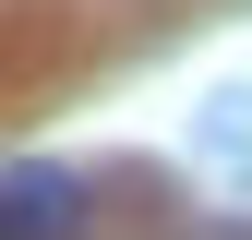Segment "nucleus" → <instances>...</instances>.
<instances>
[{"instance_id":"obj_1","label":"nucleus","mask_w":252,"mask_h":240,"mask_svg":"<svg viewBox=\"0 0 252 240\" xmlns=\"http://www.w3.org/2000/svg\"><path fill=\"white\" fill-rule=\"evenodd\" d=\"M72 228H84L72 168H0V240H72Z\"/></svg>"}]
</instances>
